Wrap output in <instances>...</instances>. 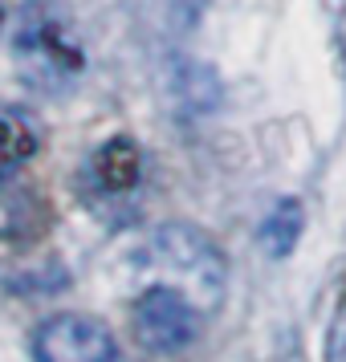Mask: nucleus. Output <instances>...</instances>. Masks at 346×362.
<instances>
[{
    "label": "nucleus",
    "instance_id": "obj_4",
    "mask_svg": "<svg viewBox=\"0 0 346 362\" xmlns=\"http://www.w3.org/2000/svg\"><path fill=\"white\" fill-rule=\"evenodd\" d=\"M131 329L139 346L151 350V354H180L200 338L204 313L183 293L155 281L131 301Z\"/></svg>",
    "mask_w": 346,
    "mask_h": 362
},
{
    "label": "nucleus",
    "instance_id": "obj_7",
    "mask_svg": "<svg viewBox=\"0 0 346 362\" xmlns=\"http://www.w3.org/2000/svg\"><path fill=\"white\" fill-rule=\"evenodd\" d=\"M301 232H306V208H301V199L297 196H285V199H277L273 212L261 220V228H257V245L265 248V257L285 261V257L297 248Z\"/></svg>",
    "mask_w": 346,
    "mask_h": 362
},
{
    "label": "nucleus",
    "instance_id": "obj_6",
    "mask_svg": "<svg viewBox=\"0 0 346 362\" xmlns=\"http://www.w3.org/2000/svg\"><path fill=\"white\" fill-rule=\"evenodd\" d=\"M86 180L94 183L102 196H122V192L139 187V180H143V151H139V143L127 139V134L106 139V143L90 155Z\"/></svg>",
    "mask_w": 346,
    "mask_h": 362
},
{
    "label": "nucleus",
    "instance_id": "obj_5",
    "mask_svg": "<svg viewBox=\"0 0 346 362\" xmlns=\"http://www.w3.org/2000/svg\"><path fill=\"white\" fill-rule=\"evenodd\" d=\"M33 354L37 362H134L106 322L78 310L45 317L33 334Z\"/></svg>",
    "mask_w": 346,
    "mask_h": 362
},
{
    "label": "nucleus",
    "instance_id": "obj_8",
    "mask_svg": "<svg viewBox=\"0 0 346 362\" xmlns=\"http://www.w3.org/2000/svg\"><path fill=\"white\" fill-rule=\"evenodd\" d=\"M0 29H4V13H0Z\"/></svg>",
    "mask_w": 346,
    "mask_h": 362
},
{
    "label": "nucleus",
    "instance_id": "obj_2",
    "mask_svg": "<svg viewBox=\"0 0 346 362\" xmlns=\"http://www.w3.org/2000/svg\"><path fill=\"white\" fill-rule=\"evenodd\" d=\"M147 257L163 273L159 285L183 293L204 317L220 310V301L229 293V261L204 228L183 224V220L159 224L147 240Z\"/></svg>",
    "mask_w": 346,
    "mask_h": 362
},
{
    "label": "nucleus",
    "instance_id": "obj_1",
    "mask_svg": "<svg viewBox=\"0 0 346 362\" xmlns=\"http://www.w3.org/2000/svg\"><path fill=\"white\" fill-rule=\"evenodd\" d=\"M45 147V131L29 110L0 106V240H37L50 228V204L29 180Z\"/></svg>",
    "mask_w": 346,
    "mask_h": 362
},
{
    "label": "nucleus",
    "instance_id": "obj_3",
    "mask_svg": "<svg viewBox=\"0 0 346 362\" xmlns=\"http://www.w3.org/2000/svg\"><path fill=\"white\" fill-rule=\"evenodd\" d=\"M13 57H17L25 82L41 90V94H57L69 82L82 78L86 53L66 29V21L53 13L50 0H25L21 8V29L13 41Z\"/></svg>",
    "mask_w": 346,
    "mask_h": 362
}]
</instances>
